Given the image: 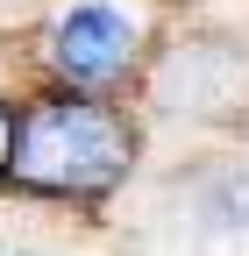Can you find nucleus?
Segmentation results:
<instances>
[{"label": "nucleus", "mask_w": 249, "mask_h": 256, "mask_svg": "<svg viewBox=\"0 0 249 256\" xmlns=\"http://www.w3.org/2000/svg\"><path fill=\"white\" fill-rule=\"evenodd\" d=\"M128 121L100 100L57 92V100L22 107L14 136V185L50 192V200H100V192L128 171Z\"/></svg>", "instance_id": "1"}, {"label": "nucleus", "mask_w": 249, "mask_h": 256, "mask_svg": "<svg viewBox=\"0 0 249 256\" xmlns=\"http://www.w3.org/2000/svg\"><path fill=\"white\" fill-rule=\"evenodd\" d=\"M128 64H136V22L121 8L86 0V8H72V14L50 22V72L57 78H72V86H114Z\"/></svg>", "instance_id": "2"}, {"label": "nucleus", "mask_w": 249, "mask_h": 256, "mask_svg": "<svg viewBox=\"0 0 249 256\" xmlns=\"http://www.w3.org/2000/svg\"><path fill=\"white\" fill-rule=\"evenodd\" d=\"M14 136H22V114L0 100V178H14Z\"/></svg>", "instance_id": "3"}, {"label": "nucleus", "mask_w": 249, "mask_h": 256, "mask_svg": "<svg viewBox=\"0 0 249 256\" xmlns=\"http://www.w3.org/2000/svg\"><path fill=\"white\" fill-rule=\"evenodd\" d=\"M0 256H14V249H0Z\"/></svg>", "instance_id": "4"}]
</instances>
